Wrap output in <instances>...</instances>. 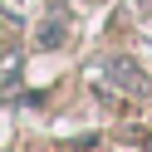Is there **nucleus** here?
<instances>
[{"label":"nucleus","mask_w":152,"mask_h":152,"mask_svg":"<svg viewBox=\"0 0 152 152\" xmlns=\"http://www.w3.org/2000/svg\"><path fill=\"white\" fill-rule=\"evenodd\" d=\"M113 83H118V88H142V79H137L132 64H113Z\"/></svg>","instance_id":"nucleus-1"}]
</instances>
